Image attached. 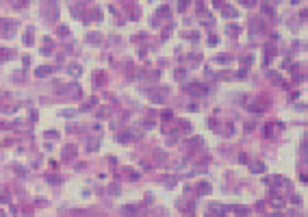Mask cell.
<instances>
[{"label":"cell","instance_id":"obj_1","mask_svg":"<svg viewBox=\"0 0 308 217\" xmlns=\"http://www.w3.org/2000/svg\"><path fill=\"white\" fill-rule=\"evenodd\" d=\"M208 211H211V217H219L221 213H226V208H224L221 204H211V206H208Z\"/></svg>","mask_w":308,"mask_h":217},{"label":"cell","instance_id":"obj_2","mask_svg":"<svg viewBox=\"0 0 308 217\" xmlns=\"http://www.w3.org/2000/svg\"><path fill=\"white\" fill-rule=\"evenodd\" d=\"M224 15H228V18H236V15H239V11H236L232 4H226V7H224Z\"/></svg>","mask_w":308,"mask_h":217},{"label":"cell","instance_id":"obj_3","mask_svg":"<svg viewBox=\"0 0 308 217\" xmlns=\"http://www.w3.org/2000/svg\"><path fill=\"white\" fill-rule=\"evenodd\" d=\"M50 72H52L50 65H43V68H37V70H35V74H37V76H46V74H50Z\"/></svg>","mask_w":308,"mask_h":217},{"label":"cell","instance_id":"obj_4","mask_svg":"<svg viewBox=\"0 0 308 217\" xmlns=\"http://www.w3.org/2000/svg\"><path fill=\"white\" fill-rule=\"evenodd\" d=\"M208 191H211V185H208V182H202V185L197 187V193H200V196H204V193H208Z\"/></svg>","mask_w":308,"mask_h":217},{"label":"cell","instance_id":"obj_5","mask_svg":"<svg viewBox=\"0 0 308 217\" xmlns=\"http://www.w3.org/2000/svg\"><path fill=\"white\" fill-rule=\"evenodd\" d=\"M87 41H93V43L100 41V35H98V33H89V35H87Z\"/></svg>","mask_w":308,"mask_h":217},{"label":"cell","instance_id":"obj_6","mask_svg":"<svg viewBox=\"0 0 308 217\" xmlns=\"http://www.w3.org/2000/svg\"><path fill=\"white\" fill-rule=\"evenodd\" d=\"M232 211H234V213H239V215H247V208H245V206H232Z\"/></svg>","mask_w":308,"mask_h":217},{"label":"cell","instance_id":"obj_7","mask_svg":"<svg viewBox=\"0 0 308 217\" xmlns=\"http://www.w3.org/2000/svg\"><path fill=\"white\" fill-rule=\"evenodd\" d=\"M252 171H265V165L263 163H254L252 165Z\"/></svg>","mask_w":308,"mask_h":217},{"label":"cell","instance_id":"obj_8","mask_svg":"<svg viewBox=\"0 0 308 217\" xmlns=\"http://www.w3.org/2000/svg\"><path fill=\"white\" fill-rule=\"evenodd\" d=\"M217 61H219V63H228V61H230V57H228V54H219V57H217Z\"/></svg>","mask_w":308,"mask_h":217},{"label":"cell","instance_id":"obj_9","mask_svg":"<svg viewBox=\"0 0 308 217\" xmlns=\"http://www.w3.org/2000/svg\"><path fill=\"white\" fill-rule=\"evenodd\" d=\"M70 72H72V76H78V74H80V68H78V65H72Z\"/></svg>","mask_w":308,"mask_h":217},{"label":"cell","instance_id":"obj_10","mask_svg":"<svg viewBox=\"0 0 308 217\" xmlns=\"http://www.w3.org/2000/svg\"><path fill=\"white\" fill-rule=\"evenodd\" d=\"M122 213H126V215H133V213H135V206H124V208H122Z\"/></svg>","mask_w":308,"mask_h":217},{"label":"cell","instance_id":"obj_11","mask_svg":"<svg viewBox=\"0 0 308 217\" xmlns=\"http://www.w3.org/2000/svg\"><path fill=\"white\" fill-rule=\"evenodd\" d=\"M208 46H217V37H208Z\"/></svg>","mask_w":308,"mask_h":217}]
</instances>
